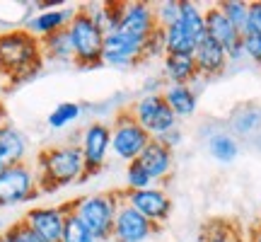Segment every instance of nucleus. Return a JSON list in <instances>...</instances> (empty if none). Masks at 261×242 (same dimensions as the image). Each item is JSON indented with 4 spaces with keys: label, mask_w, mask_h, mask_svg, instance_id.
<instances>
[{
    "label": "nucleus",
    "mask_w": 261,
    "mask_h": 242,
    "mask_svg": "<svg viewBox=\"0 0 261 242\" xmlns=\"http://www.w3.org/2000/svg\"><path fill=\"white\" fill-rule=\"evenodd\" d=\"M29 138L12 124H0V170L27 162Z\"/></svg>",
    "instance_id": "obj_15"
},
{
    "label": "nucleus",
    "mask_w": 261,
    "mask_h": 242,
    "mask_svg": "<svg viewBox=\"0 0 261 242\" xmlns=\"http://www.w3.org/2000/svg\"><path fill=\"white\" fill-rule=\"evenodd\" d=\"M194 61L198 68L201 80H213L218 75L225 73V68L230 65L227 61V51H225L218 41H213L211 37H203L198 41V46L194 51Z\"/></svg>",
    "instance_id": "obj_14"
},
{
    "label": "nucleus",
    "mask_w": 261,
    "mask_h": 242,
    "mask_svg": "<svg viewBox=\"0 0 261 242\" xmlns=\"http://www.w3.org/2000/svg\"><path fill=\"white\" fill-rule=\"evenodd\" d=\"M37 196H41V191H39L37 167L32 162H19L0 170V208L27 204Z\"/></svg>",
    "instance_id": "obj_7"
},
{
    "label": "nucleus",
    "mask_w": 261,
    "mask_h": 242,
    "mask_svg": "<svg viewBox=\"0 0 261 242\" xmlns=\"http://www.w3.org/2000/svg\"><path fill=\"white\" fill-rule=\"evenodd\" d=\"M158 230V225H152L145 215H140L121 196V206H119V213L114 221L112 242H148Z\"/></svg>",
    "instance_id": "obj_12"
},
{
    "label": "nucleus",
    "mask_w": 261,
    "mask_h": 242,
    "mask_svg": "<svg viewBox=\"0 0 261 242\" xmlns=\"http://www.w3.org/2000/svg\"><path fill=\"white\" fill-rule=\"evenodd\" d=\"M41 39H37L24 27L0 32V78L8 87L24 85L44 70Z\"/></svg>",
    "instance_id": "obj_1"
},
{
    "label": "nucleus",
    "mask_w": 261,
    "mask_h": 242,
    "mask_svg": "<svg viewBox=\"0 0 261 242\" xmlns=\"http://www.w3.org/2000/svg\"><path fill=\"white\" fill-rule=\"evenodd\" d=\"M83 104L80 102H73V100H68V102H61L56 104L51 112H48L46 116V126L54 131H63L68 129L70 124H75V121L83 116Z\"/></svg>",
    "instance_id": "obj_23"
},
{
    "label": "nucleus",
    "mask_w": 261,
    "mask_h": 242,
    "mask_svg": "<svg viewBox=\"0 0 261 242\" xmlns=\"http://www.w3.org/2000/svg\"><path fill=\"white\" fill-rule=\"evenodd\" d=\"M68 37H70V44H73V65L83 68V70L102 65L107 34L97 22H92V17L80 5L75 10L73 22L68 25Z\"/></svg>",
    "instance_id": "obj_4"
},
{
    "label": "nucleus",
    "mask_w": 261,
    "mask_h": 242,
    "mask_svg": "<svg viewBox=\"0 0 261 242\" xmlns=\"http://www.w3.org/2000/svg\"><path fill=\"white\" fill-rule=\"evenodd\" d=\"M162 32H165V49H167V54H174V56H194V51L201 39H196L181 22H174L172 27L162 29Z\"/></svg>",
    "instance_id": "obj_21"
},
{
    "label": "nucleus",
    "mask_w": 261,
    "mask_h": 242,
    "mask_svg": "<svg viewBox=\"0 0 261 242\" xmlns=\"http://www.w3.org/2000/svg\"><path fill=\"white\" fill-rule=\"evenodd\" d=\"M75 10L77 8H73V5H61V8H51V10H37L34 15L27 17L24 29L32 32L37 39L51 37V34H56V32L68 29V25H70L75 17Z\"/></svg>",
    "instance_id": "obj_13"
},
{
    "label": "nucleus",
    "mask_w": 261,
    "mask_h": 242,
    "mask_svg": "<svg viewBox=\"0 0 261 242\" xmlns=\"http://www.w3.org/2000/svg\"><path fill=\"white\" fill-rule=\"evenodd\" d=\"M162 75H165V83L167 85H194L196 87L201 83V75H198L194 56L167 54L162 58Z\"/></svg>",
    "instance_id": "obj_18"
},
{
    "label": "nucleus",
    "mask_w": 261,
    "mask_h": 242,
    "mask_svg": "<svg viewBox=\"0 0 261 242\" xmlns=\"http://www.w3.org/2000/svg\"><path fill=\"white\" fill-rule=\"evenodd\" d=\"M208 153H211V158H215L218 162H234V158L240 155V143L234 138L232 133H227V131H215L208 136Z\"/></svg>",
    "instance_id": "obj_22"
},
{
    "label": "nucleus",
    "mask_w": 261,
    "mask_h": 242,
    "mask_svg": "<svg viewBox=\"0 0 261 242\" xmlns=\"http://www.w3.org/2000/svg\"><path fill=\"white\" fill-rule=\"evenodd\" d=\"M0 242H12V240L8 237V233H5V230H0Z\"/></svg>",
    "instance_id": "obj_37"
},
{
    "label": "nucleus",
    "mask_w": 261,
    "mask_h": 242,
    "mask_svg": "<svg viewBox=\"0 0 261 242\" xmlns=\"http://www.w3.org/2000/svg\"><path fill=\"white\" fill-rule=\"evenodd\" d=\"M244 32H261V0L249 3V19H247V29Z\"/></svg>",
    "instance_id": "obj_34"
},
{
    "label": "nucleus",
    "mask_w": 261,
    "mask_h": 242,
    "mask_svg": "<svg viewBox=\"0 0 261 242\" xmlns=\"http://www.w3.org/2000/svg\"><path fill=\"white\" fill-rule=\"evenodd\" d=\"M162 97L169 104L177 119H189L198 109V87L194 85H167L162 87Z\"/></svg>",
    "instance_id": "obj_19"
},
{
    "label": "nucleus",
    "mask_w": 261,
    "mask_h": 242,
    "mask_svg": "<svg viewBox=\"0 0 261 242\" xmlns=\"http://www.w3.org/2000/svg\"><path fill=\"white\" fill-rule=\"evenodd\" d=\"M126 107L133 114V119L150 133V138H160L167 131L179 126V119L169 109V104L165 102L162 92H143L140 97L130 100Z\"/></svg>",
    "instance_id": "obj_6"
},
{
    "label": "nucleus",
    "mask_w": 261,
    "mask_h": 242,
    "mask_svg": "<svg viewBox=\"0 0 261 242\" xmlns=\"http://www.w3.org/2000/svg\"><path fill=\"white\" fill-rule=\"evenodd\" d=\"M155 29H158L155 5H150V3H123L121 32H128L133 37L148 39Z\"/></svg>",
    "instance_id": "obj_16"
},
{
    "label": "nucleus",
    "mask_w": 261,
    "mask_h": 242,
    "mask_svg": "<svg viewBox=\"0 0 261 242\" xmlns=\"http://www.w3.org/2000/svg\"><path fill=\"white\" fill-rule=\"evenodd\" d=\"M155 140H160L162 146H167L169 150H174V148H179V146H181V140H184V131L177 126V129L167 131L165 136H160V138H155Z\"/></svg>",
    "instance_id": "obj_35"
},
{
    "label": "nucleus",
    "mask_w": 261,
    "mask_h": 242,
    "mask_svg": "<svg viewBox=\"0 0 261 242\" xmlns=\"http://www.w3.org/2000/svg\"><path fill=\"white\" fill-rule=\"evenodd\" d=\"M123 201L128 206H133L140 215H145L152 225H165L169 221V215H172V196L167 194V189L160 184H152L148 189H138V191H121Z\"/></svg>",
    "instance_id": "obj_9"
},
{
    "label": "nucleus",
    "mask_w": 261,
    "mask_h": 242,
    "mask_svg": "<svg viewBox=\"0 0 261 242\" xmlns=\"http://www.w3.org/2000/svg\"><path fill=\"white\" fill-rule=\"evenodd\" d=\"M259 124H261V114L256 112V109H242V112L232 119V129L237 131L240 136H247V133H252Z\"/></svg>",
    "instance_id": "obj_30"
},
{
    "label": "nucleus",
    "mask_w": 261,
    "mask_h": 242,
    "mask_svg": "<svg viewBox=\"0 0 261 242\" xmlns=\"http://www.w3.org/2000/svg\"><path fill=\"white\" fill-rule=\"evenodd\" d=\"M138 162L145 167V172L152 177V182L160 184V182H165L169 177V172L174 167V150H169L167 146H162L160 140L152 138L148 143V148L140 153Z\"/></svg>",
    "instance_id": "obj_17"
},
{
    "label": "nucleus",
    "mask_w": 261,
    "mask_h": 242,
    "mask_svg": "<svg viewBox=\"0 0 261 242\" xmlns=\"http://www.w3.org/2000/svg\"><path fill=\"white\" fill-rule=\"evenodd\" d=\"M112 155L119 162H133V160L140 158V153L148 148L150 133L138 121L133 119V114L128 112V107L123 109H116L112 114Z\"/></svg>",
    "instance_id": "obj_5"
},
{
    "label": "nucleus",
    "mask_w": 261,
    "mask_h": 242,
    "mask_svg": "<svg viewBox=\"0 0 261 242\" xmlns=\"http://www.w3.org/2000/svg\"><path fill=\"white\" fill-rule=\"evenodd\" d=\"M143 51H145V39L133 37L128 32H112L104 39L102 65L109 68H133L143 63Z\"/></svg>",
    "instance_id": "obj_10"
},
{
    "label": "nucleus",
    "mask_w": 261,
    "mask_h": 242,
    "mask_svg": "<svg viewBox=\"0 0 261 242\" xmlns=\"http://www.w3.org/2000/svg\"><path fill=\"white\" fill-rule=\"evenodd\" d=\"M41 56H44V63H56V65L75 63L73 44H70V37H68V29L41 39Z\"/></svg>",
    "instance_id": "obj_20"
},
{
    "label": "nucleus",
    "mask_w": 261,
    "mask_h": 242,
    "mask_svg": "<svg viewBox=\"0 0 261 242\" xmlns=\"http://www.w3.org/2000/svg\"><path fill=\"white\" fill-rule=\"evenodd\" d=\"M123 17V3H104V32L112 34L121 29Z\"/></svg>",
    "instance_id": "obj_33"
},
{
    "label": "nucleus",
    "mask_w": 261,
    "mask_h": 242,
    "mask_svg": "<svg viewBox=\"0 0 261 242\" xmlns=\"http://www.w3.org/2000/svg\"><path fill=\"white\" fill-rule=\"evenodd\" d=\"M75 143L80 146L87 175H90V177L99 175V172L107 167L109 153H112V124L104 119L87 121L83 126V131L77 133Z\"/></svg>",
    "instance_id": "obj_8"
},
{
    "label": "nucleus",
    "mask_w": 261,
    "mask_h": 242,
    "mask_svg": "<svg viewBox=\"0 0 261 242\" xmlns=\"http://www.w3.org/2000/svg\"><path fill=\"white\" fill-rule=\"evenodd\" d=\"M244 58L254 65H261V32H244L242 34Z\"/></svg>",
    "instance_id": "obj_31"
},
{
    "label": "nucleus",
    "mask_w": 261,
    "mask_h": 242,
    "mask_svg": "<svg viewBox=\"0 0 261 242\" xmlns=\"http://www.w3.org/2000/svg\"><path fill=\"white\" fill-rule=\"evenodd\" d=\"M167 56V49H165V32L162 29H155L148 39H145V51H143V63L145 61H155V58H162Z\"/></svg>",
    "instance_id": "obj_29"
},
{
    "label": "nucleus",
    "mask_w": 261,
    "mask_h": 242,
    "mask_svg": "<svg viewBox=\"0 0 261 242\" xmlns=\"http://www.w3.org/2000/svg\"><path fill=\"white\" fill-rule=\"evenodd\" d=\"M218 8L225 17L232 22L234 27L244 32L247 29V19H249V3L244 0H225V3H218Z\"/></svg>",
    "instance_id": "obj_25"
},
{
    "label": "nucleus",
    "mask_w": 261,
    "mask_h": 242,
    "mask_svg": "<svg viewBox=\"0 0 261 242\" xmlns=\"http://www.w3.org/2000/svg\"><path fill=\"white\" fill-rule=\"evenodd\" d=\"M34 167L39 175V191L41 194H51V191H58L65 186L80 184L90 177L80 146L75 140H63V143H54V146L41 148L34 158Z\"/></svg>",
    "instance_id": "obj_2"
},
{
    "label": "nucleus",
    "mask_w": 261,
    "mask_h": 242,
    "mask_svg": "<svg viewBox=\"0 0 261 242\" xmlns=\"http://www.w3.org/2000/svg\"><path fill=\"white\" fill-rule=\"evenodd\" d=\"M247 242H261V221L252 228V233H249V237H247Z\"/></svg>",
    "instance_id": "obj_36"
},
{
    "label": "nucleus",
    "mask_w": 261,
    "mask_h": 242,
    "mask_svg": "<svg viewBox=\"0 0 261 242\" xmlns=\"http://www.w3.org/2000/svg\"><path fill=\"white\" fill-rule=\"evenodd\" d=\"M179 12H181V0H165L155 5V19H158L160 29L172 27L174 22H179Z\"/></svg>",
    "instance_id": "obj_27"
},
{
    "label": "nucleus",
    "mask_w": 261,
    "mask_h": 242,
    "mask_svg": "<svg viewBox=\"0 0 261 242\" xmlns=\"http://www.w3.org/2000/svg\"><path fill=\"white\" fill-rule=\"evenodd\" d=\"M61 242H102L97 240L87 228H85L77 218H73V215L68 213V221H65V230H63V240Z\"/></svg>",
    "instance_id": "obj_28"
},
{
    "label": "nucleus",
    "mask_w": 261,
    "mask_h": 242,
    "mask_svg": "<svg viewBox=\"0 0 261 242\" xmlns=\"http://www.w3.org/2000/svg\"><path fill=\"white\" fill-rule=\"evenodd\" d=\"M22 221L34 230L44 242H61L63 240L65 221L68 211L65 206H32L27 213L22 215Z\"/></svg>",
    "instance_id": "obj_11"
},
{
    "label": "nucleus",
    "mask_w": 261,
    "mask_h": 242,
    "mask_svg": "<svg viewBox=\"0 0 261 242\" xmlns=\"http://www.w3.org/2000/svg\"><path fill=\"white\" fill-rule=\"evenodd\" d=\"M5 87H8V83H5V80L0 78V94H3V90H5Z\"/></svg>",
    "instance_id": "obj_38"
},
{
    "label": "nucleus",
    "mask_w": 261,
    "mask_h": 242,
    "mask_svg": "<svg viewBox=\"0 0 261 242\" xmlns=\"http://www.w3.org/2000/svg\"><path fill=\"white\" fill-rule=\"evenodd\" d=\"M123 177H126V191H138V189H148V186L155 184L152 177L145 172V167L140 165L138 160H133V162L126 165V175Z\"/></svg>",
    "instance_id": "obj_26"
},
{
    "label": "nucleus",
    "mask_w": 261,
    "mask_h": 242,
    "mask_svg": "<svg viewBox=\"0 0 261 242\" xmlns=\"http://www.w3.org/2000/svg\"><path fill=\"white\" fill-rule=\"evenodd\" d=\"M5 233H8V237L12 242H44L27 223H24V221H22V218L15 221L12 225H8V228H5Z\"/></svg>",
    "instance_id": "obj_32"
},
{
    "label": "nucleus",
    "mask_w": 261,
    "mask_h": 242,
    "mask_svg": "<svg viewBox=\"0 0 261 242\" xmlns=\"http://www.w3.org/2000/svg\"><path fill=\"white\" fill-rule=\"evenodd\" d=\"M201 242H247L240 228L230 221H211L201 230Z\"/></svg>",
    "instance_id": "obj_24"
},
{
    "label": "nucleus",
    "mask_w": 261,
    "mask_h": 242,
    "mask_svg": "<svg viewBox=\"0 0 261 242\" xmlns=\"http://www.w3.org/2000/svg\"><path fill=\"white\" fill-rule=\"evenodd\" d=\"M65 211L77 218L90 233L102 242H112L114 221L121 206V191H104V194H85L65 201Z\"/></svg>",
    "instance_id": "obj_3"
}]
</instances>
